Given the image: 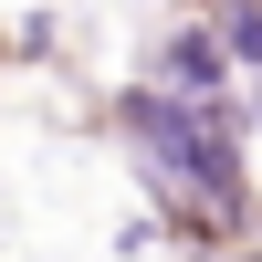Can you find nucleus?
Returning <instances> with one entry per match:
<instances>
[{
    "label": "nucleus",
    "mask_w": 262,
    "mask_h": 262,
    "mask_svg": "<svg viewBox=\"0 0 262 262\" xmlns=\"http://www.w3.org/2000/svg\"><path fill=\"white\" fill-rule=\"evenodd\" d=\"M126 137H137L147 179L189 210V221H242V137H231L221 95H168V84H126L116 95Z\"/></svg>",
    "instance_id": "1"
},
{
    "label": "nucleus",
    "mask_w": 262,
    "mask_h": 262,
    "mask_svg": "<svg viewBox=\"0 0 262 262\" xmlns=\"http://www.w3.org/2000/svg\"><path fill=\"white\" fill-rule=\"evenodd\" d=\"M158 84H168V95H221V84H231V53H221V32H210V21L168 32V53H158Z\"/></svg>",
    "instance_id": "2"
},
{
    "label": "nucleus",
    "mask_w": 262,
    "mask_h": 262,
    "mask_svg": "<svg viewBox=\"0 0 262 262\" xmlns=\"http://www.w3.org/2000/svg\"><path fill=\"white\" fill-rule=\"evenodd\" d=\"M221 53H231V74H262V0H221Z\"/></svg>",
    "instance_id": "3"
},
{
    "label": "nucleus",
    "mask_w": 262,
    "mask_h": 262,
    "mask_svg": "<svg viewBox=\"0 0 262 262\" xmlns=\"http://www.w3.org/2000/svg\"><path fill=\"white\" fill-rule=\"evenodd\" d=\"M252 116H262V105H252Z\"/></svg>",
    "instance_id": "4"
}]
</instances>
